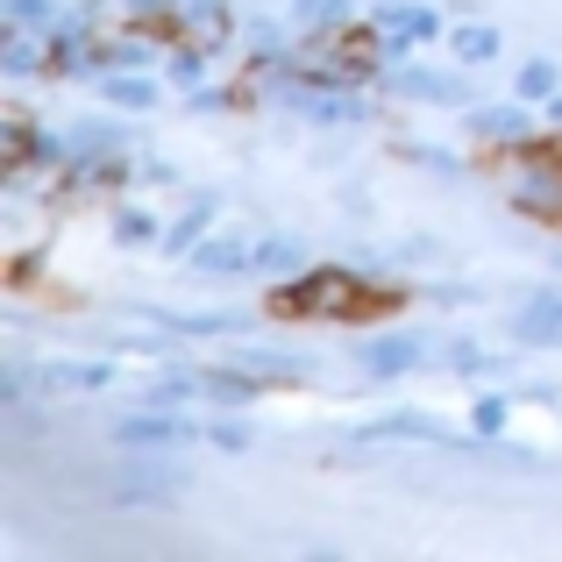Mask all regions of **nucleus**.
Masks as SVG:
<instances>
[{
    "label": "nucleus",
    "mask_w": 562,
    "mask_h": 562,
    "mask_svg": "<svg viewBox=\"0 0 562 562\" xmlns=\"http://www.w3.org/2000/svg\"><path fill=\"white\" fill-rule=\"evenodd\" d=\"M398 306H406L398 285H378V278H357V271H306L300 285L271 292L278 321H384Z\"/></svg>",
    "instance_id": "nucleus-1"
},
{
    "label": "nucleus",
    "mask_w": 562,
    "mask_h": 562,
    "mask_svg": "<svg viewBox=\"0 0 562 562\" xmlns=\"http://www.w3.org/2000/svg\"><path fill=\"white\" fill-rule=\"evenodd\" d=\"M300 65L321 71V79H371L378 71V36L371 29H335V36H321Z\"/></svg>",
    "instance_id": "nucleus-2"
},
{
    "label": "nucleus",
    "mask_w": 562,
    "mask_h": 562,
    "mask_svg": "<svg viewBox=\"0 0 562 562\" xmlns=\"http://www.w3.org/2000/svg\"><path fill=\"white\" fill-rule=\"evenodd\" d=\"M29 157H36V122L14 108V114H8V171H14V179L29 171Z\"/></svg>",
    "instance_id": "nucleus-3"
}]
</instances>
